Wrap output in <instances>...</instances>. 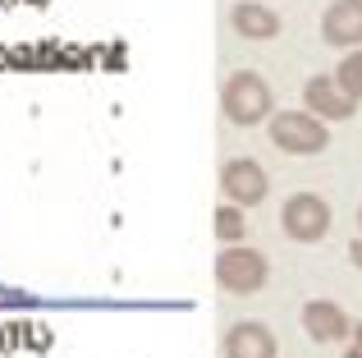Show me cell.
<instances>
[{
    "mask_svg": "<svg viewBox=\"0 0 362 358\" xmlns=\"http://www.w3.org/2000/svg\"><path fill=\"white\" fill-rule=\"evenodd\" d=\"M266 280H271V258H266L262 248H247V243H225L221 253H216V285L225 289V294H257V289H266Z\"/></svg>",
    "mask_w": 362,
    "mask_h": 358,
    "instance_id": "obj_2",
    "label": "cell"
},
{
    "mask_svg": "<svg viewBox=\"0 0 362 358\" xmlns=\"http://www.w3.org/2000/svg\"><path fill=\"white\" fill-rule=\"evenodd\" d=\"M303 331L312 345H339L354 335V322L335 299H312V304H303Z\"/></svg>",
    "mask_w": 362,
    "mask_h": 358,
    "instance_id": "obj_7",
    "label": "cell"
},
{
    "mask_svg": "<svg viewBox=\"0 0 362 358\" xmlns=\"http://www.w3.org/2000/svg\"><path fill=\"white\" fill-rule=\"evenodd\" d=\"M349 262H354V267H362V239L349 243Z\"/></svg>",
    "mask_w": 362,
    "mask_h": 358,
    "instance_id": "obj_13",
    "label": "cell"
},
{
    "mask_svg": "<svg viewBox=\"0 0 362 358\" xmlns=\"http://www.w3.org/2000/svg\"><path fill=\"white\" fill-rule=\"evenodd\" d=\"M211 230H216V239H221V243H243L247 239V207H239V202L216 207Z\"/></svg>",
    "mask_w": 362,
    "mask_h": 358,
    "instance_id": "obj_11",
    "label": "cell"
},
{
    "mask_svg": "<svg viewBox=\"0 0 362 358\" xmlns=\"http://www.w3.org/2000/svg\"><path fill=\"white\" fill-rule=\"evenodd\" d=\"M354 335H358V345H362V326H354Z\"/></svg>",
    "mask_w": 362,
    "mask_h": 358,
    "instance_id": "obj_15",
    "label": "cell"
},
{
    "mask_svg": "<svg viewBox=\"0 0 362 358\" xmlns=\"http://www.w3.org/2000/svg\"><path fill=\"white\" fill-rule=\"evenodd\" d=\"M230 23L234 33L247 37V42H275L284 28V18L275 14L271 5H262V0H239V5L230 9Z\"/></svg>",
    "mask_w": 362,
    "mask_h": 358,
    "instance_id": "obj_10",
    "label": "cell"
},
{
    "mask_svg": "<svg viewBox=\"0 0 362 358\" xmlns=\"http://www.w3.org/2000/svg\"><path fill=\"white\" fill-rule=\"evenodd\" d=\"M221 110H225V120L239 125V129L266 125V120L275 115V92L257 69H234L221 88Z\"/></svg>",
    "mask_w": 362,
    "mask_h": 358,
    "instance_id": "obj_1",
    "label": "cell"
},
{
    "mask_svg": "<svg viewBox=\"0 0 362 358\" xmlns=\"http://www.w3.org/2000/svg\"><path fill=\"white\" fill-rule=\"evenodd\" d=\"M303 110L321 115L326 125H335V120H354L358 101H354V97H349V92L335 83V74H317V79L303 83Z\"/></svg>",
    "mask_w": 362,
    "mask_h": 358,
    "instance_id": "obj_6",
    "label": "cell"
},
{
    "mask_svg": "<svg viewBox=\"0 0 362 358\" xmlns=\"http://www.w3.org/2000/svg\"><path fill=\"white\" fill-rule=\"evenodd\" d=\"M330 225H335V216H330V202L321 193H293V197H284L280 230L289 234L293 243H321L330 234Z\"/></svg>",
    "mask_w": 362,
    "mask_h": 358,
    "instance_id": "obj_4",
    "label": "cell"
},
{
    "mask_svg": "<svg viewBox=\"0 0 362 358\" xmlns=\"http://www.w3.org/2000/svg\"><path fill=\"white\" fill-rule=\"evenodd\" d=\"M321 42L339 46V51H358L362 46V0H330L321 14Z\"/></svg>",
    "mask_w": 362,
    "mask_h": 358,
    "instance_id": "obj_8",
    "label": "cell"
},
{
    "mask_svg": "<svg viewBox=\"0 0 362 358\" xmlns=\"http://www.w3.org/2000/svg\"><path fill=\"white\" fill-rule=\"evenodd\" d=\"M335 83L354 101H362V46L358 51H344V60H339V69H335Z\"/></svg>",
    "mask_w": 362,
    "mask_h": 358,
    "instance_id": "obj_12",
    "label": "cell"
},
{
    "mask_svg": "<svg viewBox=\"0 0 362 358\" xmlns=\"http://www.w3.org/2000/svg\"><path fill=\"white\" fill-rule=\"evenodd\" d=\"M221 193H225V202L262 207L266 193H271V175H266V166L252 161V156H230V161L221 166Z\"/></svg>",
    "mask_w": 362,
    "mask_h": 358,
    "instance_id": "obj_5",
    "label": "cell"
},
{
    "mask_svg": "<svg viewBox=\"0 0 362 358\" xmlns=\"http://www.w3.org/2000/svg\"><path fill=\"white\" fill-rule=\"evenodd\" d=\"M358 230H362V207H358Z\"/></svg>",
    "mask_w": 362,
    "mask_h": 358,
    "instance_id": "obj_16",
    "label": "cell"
},
{
    "mask_svg": "<svg viewBox=\"0 0 362 358\" xmlns=\"http://www.w3.org/2000/svg\"><path fill=\"white\" fill-rule=\"evenodd\" d=\"M275 331L266 322H234L225 331V358H275Z\"/></svg>",
    "mask_w": 362,
    "mask_h": 358,
    "instance_id": "obj_9",
    "label": "cell"
},
{
    "mask_svg": "<svg viewBox=\"0 0 362 358\" xmlns=\"http://www.w3.org/2000/svg\"><path fill=\"white\" fill-rule=\"evenodd\" d=\"M344 358H362V345H354V350H349V354H344Z\"/></svg>",
    "mask_w": 362,
    "mask_h": 358,
    "instance_id": "obj_14",
    "label": "cell"
},
{
    "mask_svg": "<svg viewBox=\"0 0 362 358\" xmlns=\"http://www.w3.org/2000/svg\"><path fill=\"white\" fill-rule=\"evenodd\" d=\"M266 125H271V143L284 156H321L330 147L326 120L312 115V110H275Z\"/></svg>",
    "mask_w": 362,
    "mask_h": 358,
    "instance_id": "obj_3",
    "label": "cell"
}]
</instances>
